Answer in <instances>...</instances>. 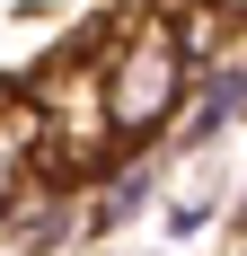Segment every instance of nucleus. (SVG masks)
I'll return each mask as SVG.
<instances>
[{
	"label": "nucleus",
	"instance_id": "nucleus-1",
	"mask_svg": "<svg viewBox=\"0 0 247 256\" xmlns=\"http://www.w3.org/2000/svg\"><path fill=\"white\" fill-rule=\"evenodd\" d=\"M194 36H186V9L159 0L142 18H124L115 36L98 44V98H106V124H115L124 150H150L186 124V98H194Z\"/></svg>",
	"mask_w": 247,
	"mask_h": 256
},
{
	"label": "nucleus",
	"instance_id": "nucleus-2",
	"mask_svg": "<svg viewBox=\"0 0 247 256\" xmlns=\"http://www.w3.org/2000/svg\"><path fill=\"white\" fill-rule=\"evenodd\" d=\"M53 168V132H44V106L26 98H0V221L26 204V186Z\"/></svg>",
	"mask_w": 247,
	"mask_h": 256
},
{
	"label": "nucleus",
	"instance_id": "nucleus-3",
	"mask_svg": "<svg viewBox=\"0 0 247 256\" xmlns=\"http://www.w3.org/2000/svg\"><path fill=\"white\" fill-rule=\"evenodd\" d=\"M247 115V53H212L194 71V98H186V124H176V142H212V132H230Z\"/></svg>",
	"mask_w": 247,
	"mask_h": 256
},
{
	"label": "nucleus",
	"instance_id": "nucleus-4",
	"mask_svg": "<svg viewBox=\"0 0 247 256\" xmlns=\"http://www.w3.org/2000/svg\"><path fill=\"white\" fill-rule=\"evenodd\" d=\"M71 230H88V212L71 204V177H53V168L26 186V204L0 221V238H9V248H36V256H44V248H62Z\"/></svg>",
	"mask_w": 247,
	"mask_h": 256
},
{
	"label": "nucleus",
	"instance_id": "nucleus-5",
	"mask_svg": "<svg viewBox=\"0 0 247 256\" xmlns=\"http://www.w3.org/2000/svg\"><path fill=\"white\" fill-rule=\"evenodd\" d=\"M150 186H159V177H150L142 159H132V168H106V177H98V204H88V230H124V221L150 204Z\"/></svg>",
	"mask_w": 247,
	"mask_h": 256
},
{
	"label": "nucleus",
	"instance_id": "nucleus-6",
	"mask_svg": "<svg viewBox=\"0 0 247 256\" xmlns=\"http://www.w3.org/2000/svg\"><path fill=\"white\" fill-rule=\"evenodd\" d=\"M203 9H212L221 26H247V0H203Z\"/></svg>",
	"mask_w": 247,
	"mask_h": 256
}]
</instances>
